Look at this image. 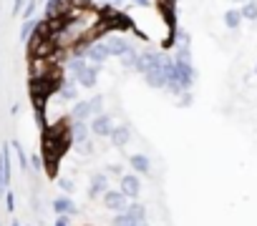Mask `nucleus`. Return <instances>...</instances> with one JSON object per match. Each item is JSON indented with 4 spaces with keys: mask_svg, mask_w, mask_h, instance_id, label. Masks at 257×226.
Masks as SVG:
<instances>
[{
    "mask_svg": "<svg viewBox=\"0 0 257 226\" xmlns=\"http://www.w3.org/2000/svg\"><path fill=\"white\" fill-rule=\"evenodd\" d=\"M53 226H68V216H56V224Z\"/></svg>",
    "mask_w": 257,
    "mask_h": 226,
    "instance_id": "33",
    "label": "nucleus"
},
{
    "mask_svg": "<svg viewBox=\"0 0 257 226\" xmlns=\"http://www.w3.org/2000/svg\"><path fill=\"white\" fill-rule=\"evenodd\" d=\"M6 206H8V211H11V214L16 211V194H13L11 188L6 191Z\"/></svg>",
    "mask_w": 257,
    "mask_h": 226,
    "instance_id": "31",
    "label": "nucleus"
},
{
    "mask_svg": "<svg viewBox=\"0 0 257 226\" xmlns=\"http://www.w3.org/2000/svg\"><path fill=\"white\" fill-rule=\"evenodd\" d=\"M98 70H101V66H93V63H88L73 80L81 86V88H93L96 83H98Z\"/></svg>",
    "mask_w": 257,
    "mask_h": 226,
    "instance_id": "12",
    "label": "nucleus"
},
{
    "mask_svg": "<svg viewBox=\"0 0 257 226\" xmlns=\"http://www.w3.org/2000/svg\"><path fill=\"white\" fill-rule=\"evenodd\" d=\"M108 141H111L116 148H123L128 141H132V128H128V126H116V128L111 131Z\"/></svg>",
    "mask_w": 257,
    "mask_h": 226,
    "instance_id": "16",
    "label": "nucleus"
},
{
    "mask_svg": "<svg viewBox=\"0 0 257 226\" xmlns=\"http://www.w3.org/2000/svg\"><path fill=\"white\" fill-rule=\"evenodd\" d=\"M172 68H174V58H169V56H167L159 66H154V68H149V70L144 73L147 86H149V88H154V90L167 88V86H169V78H172Z\"/></svg>",
    "mask_w": 257,
    "mask_h": 226,
    "instance_id": "2",
    "label": "nucleus"
},
{
    "mask_svg": "<svg viewBox=\"0 0 257 226\" xmlns=\"http://www.w3.org/2000/svg\"><path fill=\"white\" fill-rule=\"evenodd\" d=\"M177 3L179 0H157V6H159V10H162V16H164V20H167L172 33L179 30L177 28Z\"/></svg>",
    "mask_w": 257,
    "mask_h": 226,
    "instance_id": "10",
    "label": "nucleus"
},
{
    "mask_svg": "<svg viewBox=\"0 0 257 226\" xmlns=\"http://www.w3.org/2000/svg\"><path fill=\"white\" fill-rule=\"evenodd\" d=\"M118 191L128 198V201H137L139 198V194H142V181H139V176L137 174H123L121 178H118Z\"/></svg>",
    "mask_w": 257,
    "mask_h": 226,
    "instance_id": "4",
    "label": "nucleus"
},
{
    "mask_svg": "<svg viewBox=\"0 0 257 226\" xmlns=\"http://www.w3.org/2000/svg\"><path fill=\"white\" fill-rule=\"evenodd\" d=\"M86 66H88V60H86V58H68V60H66V70L71 73V78H76Z\"/></svg>",
    "mask_w": 257,
    "mask_h": 226,
    "instance_id": "21",
    "label": "nucleus"
},
{
    "mask_svg": "<svg viewBox=\"0 0 257 226\" xmlns=\"http://www.w3.org/2000/svg\"><path fill=\"white\" fill-rule=\"evenodd\" d=\"M239 13H242V20L257 23V3H244V6L239 8Z\"/></svg>",
    "mask_w": 257,
    "mask_h": 226,
    "instance_id": "24",
    "label": "nucleus"
},
{
    "mask_svg": "<svg viewBox=\"0 0 257 226\" xmlns=\"http://www.w3.org/2000/svg\"><path fill=\"white\" fill-rule=\"evenodd\" d=\"M36 10H38V0H28V6H26V10H23V20H33L36 18Z\"/></svg>",
    "mask_w": 257,
    "mask_h": 226,
    "instance_id": "27",
    "label": "nucleus"
},
{
    "mask_svg": "<svg viewBox=\"0 0 257 226\" xmlns=\"http://www.w3.org/2000/svg\"><path fill=\"white\" fill-rule=\"evenodd\" d=\"M38 28H41V20H23V26H21V40L23 43H31L33 38H36V33H38Z\"/></svg>",
    "mask_w": 257,
    "mask_h": 226,
    "instance_id": "18",
    "label": "nucleus"
},
{
    "mask_svg": "<svg viewBox=\"0 0 257 226\" xmlns=\"http://www.w3.org/2000/svg\"><path fill=\"white\" fill-rule=\"evenodd\" d=\"M103 206L106 208H111V211H116V214H121V211H126L128 208V198L121 194V191H106L103 194Z\"/></svg>",
    "mask_w": 257,
    "mask_h": 226,
    "instance_id": "11",
    "label": "nucleus"
},
{
    "mask_svg": "<svg viewBox=\"0 0 257 226\" xmlns=\"http://www.w3.org/2000/svg\"><path fill=\"white\" fill-rule=\"evenodd\" d=\"M142 221L137 218V216H132L128 211H121V214H116L113 218H111V226H139Z\"/></svg>",
    "mask_w": 257,
    "mask_h": 226,
    "instance_id": "19",
    "label": "nucleus"
},
{
    "mask_svg": "<svg viewBox=\"0 0 257 226\" xmlns=\"http://www.w3.org/2000/svg\"><path fill=\"white\" fill-rule=\"evenodd\" d=\"M108 58H111V50H108L106 40H96V43L88 46V53H86V60H88V63L101 66V63H106Z\"/></svg>",
    "mask_w": 257,
    "mask_h": 226,
    "instance_id": "7",
    "label": "nucleus"
},
{
    "mask_svg": "<svg viewBox=\"0 0 257 226\" xmlns=\"http://www.w3.org/2000/svg\"><path fill=\"white\" fill-rule=\"evenodd\" d=\"M53 211L58 214V216H76L78 214V206L73 204V198L71 196H58V198H53Z\"/></svg>",
    "mask_w": 257,
    "mask_h": 226,
    "instance_id": "13",
    "label": "nucleus"
},
{
    "mask_svg": "<svg viewBox=\"0 0 257 226\" xmlns=\"http://www.w3.org/2000/svg\"><path fill=\"white\" fill-rule=\"evenodd\" d=\"M137 63H139V50H137V48L128 50V53L121 58V66H123V68H134V70H137Z\"/></svg>",
    "mask_w": 257,
    "mask_h": 226,
    "instance_id": "25",
    "label": "nucleus"
},
{
    "mask_svg": "<svg viewBox=\"0 0 257 226\" xmlns=\"http://www.w3.org/2000/svg\"><path fill=\"white\" fill-rule=\"evenodd\" d=\"M56 93L61 100H78V83L73 78H61V86Z\"/></svg>",
    "mask_w": 257,
    "mask_h": 226,
    "instance_id": "14",
    "label": "nucleus"
},
{
    "mask_svg": "<svg viewBox=\"0 0 257 226\" xmlns=\"http://www.w3.org/2000/svg\"><path fill=\"white\" fill-rule=\"evenodd\" d=\"M88 136H91V126L88 124H83V121H73L71 124V138H73V144H86L88 141Z\"/></svg>",
    "mask_w": 257,
    "mask_h": 226,
    "instance_id": "17",
    "label": "nucleus"
},
{
    "mask_svg": "<svg viewBox=\"0 0 257 226\" xmlns=\"http://www.w3.org/2000/svg\"><path fill=\"white\" fill-rule=\"evenodd\" d=\"M239 23H242V13H239L237 8L224 10V26H227L229 30H237V28H239Z\"/></svg>",
    "mask_w": 257,
    "mask_h": 226,
    "instance_id": "20",
    "label": "nucleus"
},
{
    "mask_svg": "<svg viewBox=\"0 0 257 226\" xmlns=\"http://www.w3.org/2000/svg\"><path fill=\"white\" fill-rule=\"evenodd\" d=\"M11 148L16 151V156H18V164H21V168H23V171H28V168H31V161H28V154H26V148L21 146V141H11Z\"/></svg>",
    "mask_w": 257,
    "mask_h": 226,
    "instance_id": "22",
    "label": "nucleus"
},
{
    "mask_svg": "<svg viewBox=\"0 0 257 226\" xmlns=\"http://www.w3.org/2000/svg\"><path fill=\"white\" fill-rule=\"evenodd\" d=\"M0 226H3V221H0Z\"/></svg>",
    "mask_w": 257,
    "mask_h": 226,
    "instance_id": "39",
    "label": "nucleus"
},
{
    "mask_svg": "<svg viewBox=\"0 0 257 226\" xmlns=\"http://www.w3.org/2000/svg\"><path fill=\"white\" fill-rule=\"evenodd\" d=\"M126 211L132 214V216H137L139 221H147V208H144V204H137V201H132Z\"/></svg>",
    "mask_w": 257,
    "mask_h": 226,
    "instance_id": "26",
    "label": "nucleus"
},
{
    "mask_svg": "<svg viewBox=\"0 0 257 226\" xmlns=\"http://www.w3.org/2000/svg\"><path fill=\"white\" fill-rule=\"evenodd\" d=\"M88 126H91V134L98 136V138H108L111 131L116 128V126H113V118H111V113H101V116H96Z\"/></svg>",
    "mask_w": 257,
    "mask_h": 226,
    "instance_id": "6",
    "label": "nucleus"
},
{
    "mask_svg": "<svg viewBox=\"0 0 257 226\" xmlns=\"http://www.w3.org/2000/svg\"><path fill=\"white\" fill-rule=\"evenodd\" d=\"M106 176H116V178H121V176H123L121 164H106Z\"/></svg>",
    "mask_w": 257,
    "mask_h": 226,
    "instance_id": "28",
    "label": "nucleus"
},
{
    "mask_svg": "<svg viewBox=\"0 0 257 226\" xmlns=\"http://www.w3.org/2000/svg\"><path fill=\"white\" fill-rule=\"evenodd\" d=\"M106 46H108L111 56H116V58H123L128 50H134V43L128 40V38H123V36H108L106 38Z\"/></svg>",
    "mask_w": 257,
    "mask_h": 226,
    "instance_id": "9",
    "label": "nucleus"
},
{
    "mask_svg": "<svg viewBox=\"0 0 257 226\" xmlns=\"http://www.w3.org/2000/svg\"><path fill=\"white\" fill-rule=\"evenodd\" d=\"M31 164H33V168H41V166H43V158H41V156H33Z\"/></svg>",
    "mask_w": 257,
    "mask_h": 226,
    "instance_id": "34",
    "label": "nucleus"
},
{
    "mask_svg": "<svg viewBox=\"0 0 257 226\" xmlns=\"http://www.w3.org/2000/svg\"><path fill=\"white\" fill-rule=\"evenodd\" d=\"M132 3H137V6H142V8H149L152 0H132Z\"/></svg>",
    "mask_w": 257,
    "mask_h": 226,
    "instance_id": "35",
    "label": "nucleus"
},
{
    "mask_svg": "<svg viewBox=\"0 0 257 226\" xmlns=\"http://www.w3.org/2000/svg\"><path fill=\"white\" fill-rule=\"evenodd\" d=\"M26 6H28V0H13V16H23Z\"/></svg>",
    "mask_w": 257,
    "mask_h": 226,
    "instance_id": "30",
    "label": "nucleus"
},
{
    "mask_svg": "<svg viewBox=\"0 0 257 226\" xmlns=\"http://www.w3.org/2000/svg\"><path fill=\"white\" fill-rule=\"evenodd\" d=\"M177 103H179V106H189V103H192V93H184L182 98H177Z\"/></svg>",
    "mask_w": 257,
    "mask_h": 226,
    "instance_id": "32",
    "label": "nucleus"
},
{
    "mask_svg": "<svg viewBox=\"0 0 257 226\" xmlns=\"http://www.w3.org/2000/svg\"><path fill=\"white\" fill-rule=\"evenodd\" d=\"M194 80H197V70H194V66L192 63H177L174 60V68H172V78H169V90L172 93H177V96H184V93H189V88L194 86Z\"/></svg>",
    "mask_w": 257,
    "mask_h": 226,
    "instance_id": "1",
    "label": "nucleus"
},
{
    "mask_svg": "<svg viewBox=\"0 0 257 226\" xmlns=\"http://www.w3.org/2000/svg\"><path fill=\"white\" fill-rule=\"evenodd\" d=\"M58 188H61V191H66V196H68V194H73L76 184H73L71 178H58Z\"/></svg>",
    "mask_w": 257,
    "mask_h": 226,
    "instance_id": "29",
    "label": "nucleus"
},
{
    "mask_svg": "<svg viewBox=\"0 0 257 226\" xmlns=\"http://www.w3.org/2000/svg\"><path fill=\"white\" fill-rule=\"evenodd\" d=\"M0 194H3V191H0Z\"/></svg>",
    "mask_w": 257,
    "mask_h": 226,
    "instance_id": "40",
    "label": "nucleus"
},
{
    "mask_svg": "<svg viewBox=\"0 0 257 226\" xmlns=\"http://www.w3.org/2000/svg\"><path fill=\"white\" fill-rule=\"evenodd\" d=\"M11 226H21V221H13V224H11Z\"/></svg>",
    "mask_w": 257,
    "mask_h": 226,
    "instance_id": "37",
    "label": "nucleus"
},
{
    "mask_svg": "<svg viewBox=\"0 0 257 226\" xmlns=\"http://www.w3.org/2000/svg\"><path fill=\"white\" fill-rule=\"evenodd\" d=\"M11 144H3V148H0V191H8V186H11Z\"/></svg>",
    "mask_w": 257,
    "mask_h": 226,
    "instance_id": "5",
    "label": "nucleus"
},
{
    "mask_svg": "<svg viewBox=\"0 0 257 226\" xmlns=\"http://www.w3.org/2000/svg\"><path fill=\"white\" fill-rule=\"evenodd\" d=\"M254 73H257V63H254Z\"/></svg>",
    "mask_w": 257,
    "mask_h": 226,
    "instance_id": "38",
    "label": "nucleus"
},
{
    "mask_svg": "<svg viewBox=\"0 0 257 226\" xmlns=\"http://www.w3.org/2000/svg\"><path fill=\"white\" fill-rule=\"evenodd\" d=\"M106 3H111V6H113V8H121V6H123V3H126V0H106Z\"/></svg>",
    "mask_w": 257,
    "mask_h": 226,
    "instance_id": "36",
    "label": "nucleus"
},
{
    "mask_svg": "<svg viewBox=\"0 0 257 226\" xmlns=\"http://www.w3.org/2000/svg\"><path fill=\"white\" fill-rule=\"evenodd\" d=\"M174 60H177V63H192V50H189V46H177V48H174Z\"/></svg>",
    "mask_w": 257,
    "mask_h": 226,
    "instance_id": "23",
    "label": "nucleus"
},
{
    "mask_svg": "<svg viewBox=\"0 0 257 226\" xmlns=\"http://www.w3.org/2000/svg\"><path fill=\"white\" fill-rule=\"evenodd\" d=\"M108 191V176L106 174H91V181H88V198L96 201L98 196L103 198V194Z\"/></svg>",
    "mask_w": 257,
    "mask_h": 226,
    "instance_id": "8",
    "label": "nucleus"
},
{
    "mask_svg": "<svg viewBox=\"0 0 257 226\" xmlns=\"http://www.w3.org/2000/svg\"><path fill=\"white\" fill-rule=\"evenodd\" d=\"M128 164H132V168L137 174H144V176L152 174V161H149L147 154H132V156H128Z\"/></svg>",
    "mask_w": 257,
    "mask_h": 226,
    "instance_id": "15",
    "label": "nucleus"
},
{
    "mask_svg": "<svg viewBox=\"0 0 257 226\" xmlns=\"http://www.w3.org/2000/svg\"><path fill=\"white\" fill-rule=\"evenodd\" d=\"M101 106H103V96H93V98H88V100H76V106H73V110H71V118L73 121H93L96 116H101Z\"/></svg>",
    "mask_w": 257,
    "mask_h": 226,
    "instance_id": "3",
    "label": "nucleus"
}]
</instances>
